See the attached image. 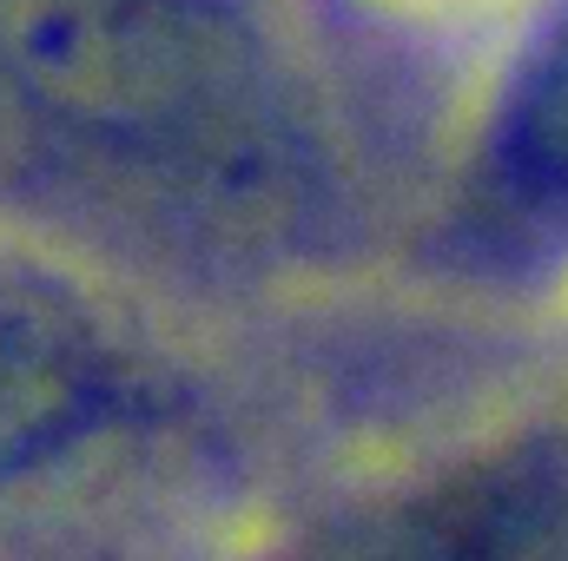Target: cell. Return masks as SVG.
Masks as SVG:
<instances>
[{
	"label": "cell",
	"mask_w": 568,
	"mask_h": 561,
	"mask_svg": "<svg viewBox=\"0 0 568 561\" xmlns=\"http://www.w3.org/2000/svg\"><path fill=\"white\" fill-rule=\"evenodd\" d=\"M0 67L67 133L113 152H199L239 73L212 0H0Z\"/></svg>",
	"instance_id": "obj_1"
},
{
	"label": "cell",
	"mask_w": 568,
	"mask_h": 561,
	"mask_svg": "<svg viewBox=\"0 0 568 561\" xmlns=\"http://www.w3.org/2000/svg\"><path fill=\"white\" fill-rule=\"evenodd\" d=\"M120 404V364L60 278L0 258V489L60 462Z\"/></svg>",
	"instance_id": "obj_2"
},
{
	"label": "cell",
	"mask_w": 568,
	"mask_h": 561,
	"mask_svg": "<svg viewBox=\"0 0 568 561\" xmlns=\"http://www.w3.org/2000/svg\"><path fill=\"white\" fill-rule=\"evenodd\" d=\"M489 165L523 218H568V0L516 73Z\"/></svg>",
	"instance_id": "obj_3"
}]
</instances>
